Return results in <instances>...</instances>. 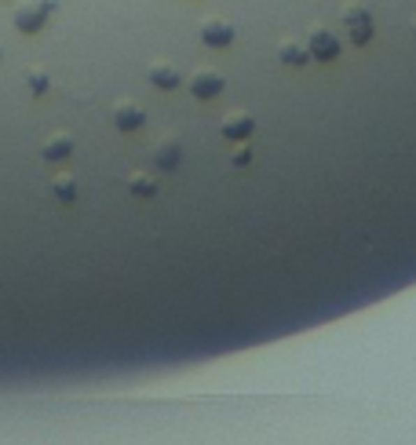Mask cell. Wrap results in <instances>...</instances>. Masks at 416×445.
<instances>
[{"instance_id":"obj_16","label":"cell","mask_w":416,"mask_h":445,"mask_svg":"<svg viewBox=\"0 0 416 445\" xmlns=\"http://www.w3.org/2000/svg\"><path fill=\"white\" fill-rule=\"evenodd\" d=\"M413 37H416V22H413Z\"/></svg>"},{"instance_id":"obj_13","label":"cell","mask_w":416,"mask_h":445,"mask_svg":"<svg viewBox=\"0 0 416 445\" xmlns=\"http://www.w3.org/2000/svg\"><path fill=\"white\" fill-rule=\"evenodd\" d=\"M55 197H59V201H66V204L77 197V183H73V176H59V179H55Z\"/></svg>"},{"instance_id":"obj_10","label":"cell","mask_w":416,"mask_h":445,"mask_svg":"<svg viewBox=\"0 0 416 445\" xmlns=\"http://www.w3.org/2000/svg\"><path fill=\"white\" fill-rule=\"evenodd\" d=\"M128 190H132L135 197H157V183L150 176H142V172H135V176L128 179Z\"/></svg>"},{"instance_id":"obj_3","label":"cell","mask_w":416,"mask_h":445,"mask_svg":"<svg viewBox=\"0 0 416 445\" xmlns=\"http://www.w3.org/2000/svg\"><path fill=\"white\" fill-rule=\"evenodd\" d=\"M201 40H205L208 47H227V44L234 40V26L223 22V19H208V22L201 26Z\"/></svg>"},{"instance_id":"obj_6","label":"cell","mask_w":416,"mask_h":445,"mask_svg":"<svg viewBox=\"0 0 416 445\" xmlns=\"http://www.w3.org/2000/svg\"><path fill=\"white\" fill-rule=\"evenodd\" d=\"M142 121H147V114H142L135 103H121V106L114 110V124H117L121 132H139Z\"/></svg>"},{"instance_id":"obj_2","label":"cell","mask_w":416,"mask_h":445,"mask_svg":"<svg viewBox=\"0 0 416 445\" xmlns=\"http://www.w3.org/2000/svg\"><path fill=\"white\" fill-rule=\"evenodd\" d=\"M47 15H52V11L44 8V0H37V4H26V8L15 11V29H19V33H37Z\"/></svg>"},{"instance_id":"obj_4","label":"cell","mask_w":416,"mask_h":445,"mask_svg":"<svg viewBox=\"0 0 416 445\" xmlns=\"http://www.w3.org/2000/svg\"><path fill=\"white\" fill-rule=\"evenodd\" d=\"M190 91H194L198 99H216V95L223 91L219 73H212V70H198L194 77H190Z\"/></svg>"},{"instance_id":"obj_9","label":"cell","mask_w":416,"mask_h":445,"mask_svg":"<svg viewBox=\"0 0 416 445\" xmlns=\"http://www.w3.org/2000/svg\"><path fill=\"white\" fill-rule=\"evenodd\" d=\"M150 81L161 88V91H172V88H179V70H172V66H165V62H157V66H150Z\"/></svg>"},{"instance_id":"obj_7","label":"cell","mask_w":416,"mask_h":445,"mask_svg":"<svg viewBox=\"0 0 416 445\" xmlns=\"http://www.w3.org/2000/svg\"><path fill=\"white\" fill-rule=\"evenodd\" d=\"M278 59L285 62V66H307L311 52H307L303 44H296V40H281V44H278Z\"/></svg>"},{"instance_id":"obj_12","label":"cell","mask_w":416,"mask_h":445,"mask_svg":"<svg viewBox=\"0 0 416 445\" xmlns=\"http://www.w3.org/2000/svg\"><path fill=\"white\" fill-rule=\"evenodd\" d=\"M347 37H350V44H355V47L369 44V40H373V19H365V22H355V26H347Z\"/></svg>"},{"instance_id":"obj_14","label":"cell","mask_w":416,"mask_h":445,"mask_svg":"<svg viewBox=\"0 0 416 445\" xmlns=\"http://www.w3.org/2000/svg\"><path fill=\"white\" fill-rule=\"evenodd\" d=\"M29 88H34L37 95L47 91V73H44V70H34V73H29Z\"/></svg>"},{"instance_id":"obj_11","label":"cell","mask_w":416,"mask_h":445,"mask_svg":"<svg viewBox=\"0 0 416 445\" xmlns=\"http://www.w3.org/2000/svg\"><path fill=\"white\" fill-rule=\"evenodd\" d=\"M179 157H183V150L175 146V142H165V146L157 150V168H165V172L179 168Z\"/></svg>"},{"instance_id":"obj_8","label":"cell","mask_w":416,"mask_h":445,"mask_svg":"<svg viewBox=\"0 0 416 445\" xmlns=\"http://www.w3.org/2000/svg\"><path fill=\"white\" fill-rule=\"evenodd\" d=\"M70 153H73V139L66 132H59V135H52L44 142V157H47V161H62V157H70Z\"/></svg>"},{"instance_id":"obj_15","label":"cell","mask_w":416,"mask_h":445,"mask_svg":"<svg viewBox=\"0 0 416 445\" xmlns=\"http://www.w3.org/2000/svg\"><path fill=\"white\" fill-rule=\"evenodd\" d=\"M230 161H234L237 168H245V165H252V150H248V146H237V150H234V157H230Z\"/></svg>"},{"instance_id":"obj_1","label":"cell","mask_w":416,"mask_h":445,"mask_svg":"<svg viewBox=\"0 0 416 445\" xmlns=\"http://www.w3.org/2000/svg\"><path fill=\"white\" fill-rule=\"evenodd\" d=\"M307 52H311V59H318V62H332L336 55H340V37H336L332 29L314 26L311 33H307Z\"/></svg>"},{"instance_id":"obj_5","label":"cell","mask_w":416,"mask_h":445,"mask_svg":"<svg viewBox=\"0 0 416 445\" xmlns=\"http://www.w3.org/2000/svg\"><path fill=\"white\" fill-rule=\"evenodd\" d=\"M219 132H223V139H234V142H242V139H248V135L255 132V121H252L248 114H230L227 121L219 124Z\"/></svg>"}]
</instances>
